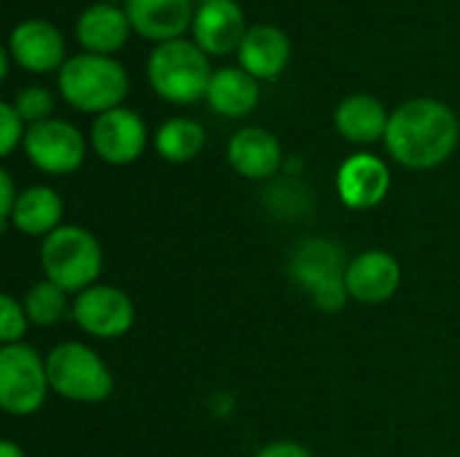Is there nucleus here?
<instances>
[{"label":"nucleus","mask_w":460,"mask_h":457,"mask_svg":"<svg viewBox=\"0 0 460 457\" xmlns=\"http://www.w3.org/2000/svg\"><path fill=\"white\" fill-rule=\"evenodd\" d=\"M460 140L456 110L434 97H415L402 102L385 129V148L394 162L407 170H434L445 164Z\"/></svg>","instance_id":"f257e3e1"},{"label":"nucleus","mask_w":460,"mask_h":457,"mask_svg":"<svg viewBox=\"0 0 460 457\" xmlns=\"http://www.w3.org/2000/svg\"><path fill=\"white\" fill-rule=\"evenodd\" d=\"M57 89L67 105L84 113H108L121 108L129 92V75L121 62L102 54H75L57 73Z\"/></svg>","instance_id":"f03ea898"},{"label":"nucleus","mask_w":460,"mask_h":457,"mask_svg":"<svg viewBox=\"0 0 460 457\" xmlns=\"http://www.w3.org/2000/svg\"><path fill=\"white\" fill-rule=\"evenodd\" d=\"M146 75L162 100L172 105H191L205 100L213 67L208 54L194 40L178 38L154 46L146 62Z\"/></svg>","instance_id":"7ed1b4c3"},{"label":"nucleus","mask_w":460,"mask_h":457,"mask_svg":"<svg viewBox=\"0 0 460 457\" xmlns=\"http://www.w3.org/2000/svg\"><path fill=\"white\" fill-rule=\"evenodd\" d=\"M350 259L345 250L326 237H307L299 242L288 259V277L302 288L313 304L323 312H340L350 299L345 286Z\"/></svg>","instance_id":"20e7f679"},{"label":"nucleus","mask_w":460,"mask_h":457,"mask_svg":"<svg viewBox=\"0 0 460 457\" xmlns=\"http://www.w3.org/2000/svg\"><path fill=\"white\" fill-rule=\"evenodd\" d=\"M40 267L46 280L67 294L92 288L102 272V248L84 226H59L40 245Z\"/></svg>","instance_id":"39448f33"},{"label":"nucleus","mask_w":460,"mask_h":457,"mask_svg":"<svg viewBox=\"0 0 460 457\" xmlns=\"http://www.w3.org/2000/svg\"><path fill=\"white\" fill-rule=\"evenodd\" d=\"M49 385L57 396L75 404H100L113 393L108 364L81 342H62L46 356Z\"/></svg>","instance_id":"423d86ee"},{"label":"nucleus","mask_w":460,"mask_h":457,"mask_svg":"<svg viewBox=\"0 0 460 457\" xmlns=\"http://www.w3.org/2000/svg\"><path fill=\"white\" fill-rule=\"evenodd\" d=\"M46 361L30 345H3L0 350V404L8 415H35L49 396Z\"/></svg>","instance_id":"0eeeda50"},{"label":"nucleus","mask_w":460,"mask_h":457,"mask_svg":"<svg viewBox=\"0 0 460 457\" xmlns=\"http://www.w3.org/2000/svg\"><path fill=\"white\" fill-rule=\"evenodd\" d=\"M24 154L27 159L49 175H70L84 164L86 140L84 135L62 119H49L32 124L24 135Z\"/></svg>","instance_id":"6e6552de"},{"label":"nucleus","mask_w":460,"mask_h":457,"mask_svg":"<svg viewBox=\"0 0 460 457\" xmlns=\"http://www.w3.org/2000/svg\"><path fill=\"white\" fill-rule=\"evenodd\" d=\"M73 321L94 339H119L135 326L132 299L113 286H92L73 302Z\"/></svg>","instance_id":"1a4fd4ad"},{"label":"nucleus","mask_w":460,"mask_h":457,"mask_svg":"<svg viewBox=\"0 0 460 457\" xmlns=\"http://www.w3.org/2000/svg\"><path fill=\"white\" fill-rule=\"evenodd\" d=\"M89 140H92L94 154L102 162L121 167V164H132L135 159H140L148 143V129L140 113L121 105L94 119Z\"/></svg>","instance_id":"9d476101"},{"label":"nucleus","mask_w":460,"mask_h":457,"mask_svg":"<svg viewBox=\"0 0 460 457\" xmlns=\"http://www.w3.org/2000/svg\"><path fill=\"white\" fill-rule=\"evenodd\" d=\"M245 32H248V24L237 0H202L197 5L191 40L208 57H226L237 51Z\"/></svg>","instance_id":"9b49d317"},{"label":"nucleus","mask_w":460,"mask_h":457,"mask_svg":"<svg viewBox=\"0 0 460 457\" xmlns=\"http://www.w3.org/2000/svg\"><path fill=\"white\" fill-rule=\"evenodd\" d=\"M391 191V170L375 154H353L337 170V194L350 210H372Z\"/></svg>","instance_id":"f8f14e48"},{"label":"nucleus","mask_w":460,"mask_h":457,"mask_svg":"<svg viewBox=\"0 0 460 457\" xmlns=\"http://www.w3.org/2000/svg\"><path fill=\"white\" fill-rule=\"evenodd\" d=\"M13 62L30 73H51L67 62L62 32L46 19H24L11 30L8 46Z\"/></svg>","instance_id":"ddd939ff"},{"label":"nucleus","mask_w":460,"mask_h":457,"mask_svg":"<svg viewBox=\"0 0 460 457\" xmlns=\"http://www.w3.org/2000/svg\"><path fill=\"white\" fill-rule=\"evenodd\" d=\"M132 32L146 40L167 43L178 40L194 24V0H124Z\"/></svg>","instance_id":"4468645a"},{"label":"nucleus","mask_w":460,"mask_h":457,"mask_svg":"<svg viewBox=\"0 0 460 457\" xmlns=\"http://www.w3.org/2000/svg\"><path fill=\"white\" fill-rule=\"evenodd\" d=\"M350 299L358 304H383L402 286V267L385 250H367L350 259L345 272Z\"/></svg>","instance_id":"2eb2a0df"},{"label":"nucleus","mask_w":460,"mask_h":457,"mask_svg":"<svg viewBox=\"0 0 460 457\" xmlns=\"http://www.w3.org/2000/svg\"><path fill=\"white\" fill-rule=\"evenodd\" d=\"M226 159L237 175L248 180H270L283 167V148L270 129L243 127L229 137Z\"/></svg>","instance_id":"dca6fc26"},{"label":"nucleus","mask_w":460,"mask_h":457,"mask_svg":"<svg viewBox=\"0 0 460 457\" xmlns=\"http://www.w3.org/2000/svg\"><path fill=\"white\" fill-rule=\"evenodd\" d=\"M237 59L256 81H275L291 59V40L275 24H253L237 48Z\"/></svg>","instance_id":"f3484780"},{"label":"nucleus","mask_w":460,"mask_h":457,"mask_svg":"<svg viewBox=\"0 0 460 457\" xmlns=\"http://www.w3.org/2000/svg\"><path fill=\"white\" fill-rule=\"evenodd\" d=\"M132 32V24L127 19V11L116 3H94L81 11L75 19V40L89 54L111 57L116 54Z\"/></svg>","instance_id":"a211bd4d"},{"label":"nucleus","mask_w":460,"mask_h":457,"mask_svg":"<svg viewBox=\"0 0 460 457\" xmlns=\"http://www.w3.org/2000/svg\"><path fill=\"white\" fill-rule=\"evenodd\" d=\"M388 119L391 113L372 94H350L334 110V127L340 137L353 145H372L377 140H385Z\"/></svg>","instance_id":"6ab92c4d"},{"label":"nucleus","mask_w":460,"mask_h":457,"mask_svg":"<svg viewBox=\"0 0 460 457\" xmlns=\"http://www.w3.org/2000/svg\"><path fill=\"white\" fill-rule=\"evenodd\" d=\"M261 89L259 81L245 73L240 65L237 67H218L213 70L210 86H208V105L224 116V119H243L259 105Z\"/></svg>","instance_id":"aec40b11"},{"label":"nucleus","mask_w":460,"mask_h":457,"mask_svg":"<svg viewBox=\"0 0 460 457\" xmlns=\"http://www.w3.org/2000/svg\"><path fill=\"white\" fill-rule=\"evenodd\" d=\"M62 215H65L62 197L51 186H30L16 199L11 226L22 234L46 240L51 232L62 226Z\"/></svg>","instance_id":"412c9836"},{"label":"nucleus","mask_w":460,"mask_h":457,"mask_svg":"<svg viewBox=\"0 0 460 457\" xmlns=\"http://www.w3.org/2000/svg\"><path fill=\"white\" fill-rule=\"evenodd\" d=\"M154 145H156V154L164 159V162H172V164H186L191 159H197L205 148V127L194 119H186V116H175V119H167L156 135H154Z\"/></svg>","instance_id":"4be33fe9"},{"label":"nucleus","mask_w":460,"mask_h":457,"mask_svg":"<svg viewBox=\"0 0 460 457\" xmlns=\"http://www.w3.org/2000/svg\"><path fill=\"white\" fill-rule=\"evenodd\" d=\"M22 304L32 326L49 329V326H57L67 315V291H62L51 280H40L27 291Z\"/></svg>","instance_id":"5701e85b"},{"label":"nucleus","mask_w":460,"mask_h":457,"mask_svg":"<svg viewBox=\"0 0 460 457\" xmlns=\"http://www.w3.org/2000/svg\"><path fill=\"white\" fill-rule=\"evenodd\" d=\"M13 108L16 113L22 116L24 124H40V121H49L51 119V110H54V94L43 86H27L22 89L16 97H13Z\"/></svg>","instance_id":"b1692460"},{"label":"nucleus","mask_w":460,"mask_h":457,"mask_svg":"<svg viewBox=\"0 0 460 457\" xmlns=\"http://www.w3.org/2000/svg\"><path fill=\"white\" fill-rule=\"evenodd\" d=\"M267 202H272L270 207L278 213V215H296V213H307L310 207V194L296 186L294 180H280L275 183L270 191H267Z\"/></svg>","instance_id":"393cba45"},{"label":"nucleus","mask_w":460,"mask_h":457,"mask_svg":"<svg viewBox=\"0 0 460 457\" xmlns=\"http://www.w3.org/2000/svg\"><path fill=\"white\" fill-rule=\"evenodd\" d=\"M30 318L24 312V304L16 302L13 296L3 294L0 296V339L3 345H16L27 334Z\"/></svg>","instance_id":"a878e982"},{"label":"nucleus","mask_w":460,"mask_h":457,"mask_svg":"<svg viewBox=\"0 0 460 457\" xmlns=\"http://www.w3.org/2000/svg\"><path fill=\"white\" fill-rule=\"evenodd\" d=\"M24 121L16 113L13 102H0V154L11 156L19 143H24Z\"/></svg>","instance_id":"bb28decb"},{"label":"nucleus","mask_w":460,"mask_h":457,"mask_svg":"<svg viewBox=\"0 0 460 457\" xmlns=\"http://www.w3.org/2000/svg\"><path fill=\"white\" fill-rule=\"evenodd\" d=\"M16 199H19V194L13 189L11 172L8 170H0V224H3V229L11 226V215H13Z\"/></svg>","instance_id":"cd10ccee"},{"label":"nucleus","mask_w":460,"mask_h":457,"mask_svg":"<svg viewBox=\"0 0 460 457\" xmlns=\"http://www.w3.org/2000/svg\"><path fill=\"white\" fill-rule=\"evenodd\" d=\"M253 457H313V453L296 442H272V444L261 447Z\"/></svg>","instance_id":"c85d7f7f"},{"label":"nucleus","mask_w":460,"mask_h":457,"mask_svg":"<svg viewBox=\"0 0 460 457\" xmlns=\"http://www.w3.org/2000/svg\"><path fill=\"white\" fill-rule=\"evenodd\" d=\"M0 457H27V455H24V450H22L19 444H13V442H3V444H0Z\"/></svg>","instance_id":"c756f323"},{"label":"nucleus","mask_w":460,"mask_h":457,"mask_svg":"<svg viewBox=\"0 0 460 457\" xmlns=\"http://www.w3.org/2000/svg\"><path fill=\"white\" fill-rule=\"evenodd\" d=\"M11 59H13V57H11V51H8V48H3V51H0V75H3V78H8Z\"/></svg>","instance_id":"7c9ffc66"},{"label":"nucleus","mask_w":460,"mask_h":457,"mask_svg":"<svg viewBox=\"0 0 460 457\" xmlns=\"http://www.w3.org/2000/svg\"><path fill=\"white\" fill-rule=\"evenodd\" d=\"M97 3H116V0H97Z\"/></svg>","instance_id":"2f4dec72"}]
</instances>
